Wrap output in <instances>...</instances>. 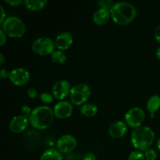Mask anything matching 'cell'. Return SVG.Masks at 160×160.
<instances>
[{
	"mask_svg": "<svg viewBox=\"0 0 160 160\" xmlns=\"http://www.w3.org/2000/svg\"><path fill=\"white\" fill-rule=\"evenodd\" d=\"M111 18L117 24L127 25L132 22L137 15V9L133 4L127 2L114 3L110 10Z\"/></svg>",
	"mask_w": 160,
	"mask_h": 160,
	"instance_id": "6da1fadb",
	"label": "cell"
},
{
	"mask_svg": "<svg viewBox=\"0 0 160 160\" xmlns=\"http://www.w3.org/2000/svg\"><path fill=\"white\" fill-rule=\"evenodd\" d=\"M53 109L48 106H39L32 109L29 117L31 126L37 130H45L51 126L54 118Z\"/></svg>",
	"mask_w": 160,
	"mask_h": 160,
	"instance_id": "7a4b0ae2",
	"label": "cell"
},
{
	"mask_svg": "<svg viewBox=\"0 0 160 160\" xmlns=\"http://www.w3.org/2000/svg\"><path fill=\"white\" fill-rule=\"evenodd\" d=\"M155 140V133L150 128L141 126L135 128L131 135V142L134 148L145 152L150 148Z\"/></svg>",
	"mask_w": 160,
	"mask_h": 160,
	"instance_id": "3957f363",
	"label": "cell"
},
{
	"mask_svg": "<svg viewBox=\"0 0 160 160\" xmlns=\"http://www.w3.org/2000/svg\"><path fill=\"white\" fill-rule=\"evenodd\" d=\"M1 28L6 35L14 38L23 37L26 32V25L24 22L20 18L14 16L6 17L2 24Z\"/></svg>",
	"mask_w": 160,
	"mask_h": 160,
	"instance_id": "277c9868",
	"label": "cell"
},
{
	"mask_svg": "<svg viewBox=\"0 0 160 160\" xmlns=\"http://www.w3.org/2000/svg\"><path fill=\"white\" fill-rule=\"evenodd\" d=\"M90 95V87L87 84L81 83L72 87L70 93V99L73 105L82 106L88 100Z\"/></svg>",
	"mask_w": 160,
	"mask_h": 160,
	"instance_id": "5b68a950",
	"label": "cell"
},
{
	"mask_svg": "<svg viewBox=\"0 0 160 160\" xmlns=\"http://www.w3.org/2000/svg\"><path fill=\"white\" fill-rule=\"evenodd\" d=\"M56 48L54 41L48 37H41L36 39L31 45L32 51L38 56L52 55Z\"/></svg>",
	"mask_w": 160,
	"mask_h": 160,
	"instance_id": "8992f818",
	"label": "cell"
},
{
	"mask_svg": "<svg viewBox=\"0 0 160 160\" xmlns=\"http://www.w3.org/2000/svg\"><path fill=\"white\" fill-rule=\"evenodd\" d=\"M145 118V111L140 107H133L125 114V123L132 128H138L142 126Z\"/></svg>",
	"mask_w": 160,
	"mask_h": 160,
	"instance_id": "52a82bcc",
	"label": "cell"
},
{
	"mask_svg": "<svg viewBox=\"0 0 160 160\" xmlns=\"http://www.w3.org/2000/svg\"><path fill=\"white\" fill-rule=\"evenodd\" d=\"M9 79L12 84L17 86H23L28 84L31 79V73L28 70L22 67L12 69L9 71Z\"/></svg>",
	"mask_w": 160,
	"mask_h": 160,
	"instance_id": "ba28073f",
	"label": "cell"
},
{
	"mask_svg": "<svg viewBox=\"0 0 160 160\" xmlns=\"http://www.w3.org/2000/svg\"><path fill=\"white\" fill-rule=\"evenodd\" d=\"M78 141L74 136L71 134H63L56 142V148L61 153L72 152L76 148Z\"/></svg>",
	"mask_w": 160,
	"mask_h": 160,
	"instance_id": "9c48e42d",
	"label": "cell"
},
{
	"mask_svg": "<svg viewBox=\"0 0 160 160\" xmlns=\"http://www.w3.org/2000/svg\"><path fill=\"white\" fill-rule=\"evenodd\" d=\"M71 85L67 80H59L55 83L52 87V95L56 99L62 101L64 98L70 95L71 91Z\"/></svg>",
	"mask_w": 160,
	"mask_h": 160,
	"instance_id": "30bf717a",
	"label": "cell"
},
{
	"mask_svg": "<svg viewBox=\"0 0 160 160\" xmlns=\"http://www.w3.org/2000/svg\"><path fill=\"white\" fill-rule=\"evenodd\" d=\"M73 110V108L72 103L66 100L58 102L53 108L54 116L60 120L69 118L72 115Z\"/></svg>",
	"mask_w": 160,
	"mask_h": 160,
	"instance_id": "8fae6325",
	"label": "cell"
},
{
	"mask_svg": "<svg viewBox=\"0 0 160 160\" xmlns=\"http://www.w3.org/2000/svg\"><path fill=\"white\" fill-rule=\"evenodd\" d=\"M30 123L29 118L23 115H18L12 117L9 124L10 131L14 134H20L24 131Z\"/></svg>",
	"mask_w": 160,
	"mask_h": 160,
	"instance_id": "7c38bea8",
	"label": "cell"
},
{
	"mask_svg": "<svg viewBox=\"0 0 160 160\" xmlns=\"http://www.w3.org/2000/svg\"><path fill=\"white\" fill-rule=\"evenodd\" d=\"M57 49L63 51L67 50L73 43V36L67 31H63L58 34L54 40Z\"/></svg>",
	"mask_w": 160,
	"mask_h": 160,
	"instance_id": "4fadbf2b",
	"label": "cell"
},
{
	"mask_svg": "<svg viewBox=\"0 0 160 160\" xmlns=\"http://www.w3.org/2000/svg\"><path fill=\"white\" fill-rule=\"evenodd\" d=\"M128 132V125L123 121H117L109 126V134L113 138H123Z\"/></svg>",
	"mask_w": 160,
	"mask_h": 160,
	"instance_id": "5bb4252c",
	"label": "cell"
},
{
	"mask_svg": "<svg viewBox=\"0 0 160 160\" xmlns=\"http://www.w3.org/2000/svg\"><path fill=\"white\" fill-rule=\"evenodd\" d=\"M111 17L110 11L104 9H98L94 12L93 21L94 23L98 26L105 25Z\"/></svg>",
	"mask_w": 160,
	"mask_h": 160,
	"instance_id": "9a60e30c",
	"label": "cell"
},
{
	"mask_svg": "<svg viewBox=\"0 0 160 160\" xmlns=\"http://www.w3.org/2000/svg\"><path fill=\"white\" fill-rule=\"evenodd\" d=\"M40 160H63L62 154L57 148H50L42 154Z\"/></svg>",
	"mask_w": 160,
	"mask_h": 160,
	"instance_id": "2e32d148",
	"label": "cell"
},
{
	"mask_svg": "<svg viewBox=\"0 0 160 160\" xmlns=\"http://www.w3.org/2000/svg\"><path fill=\"white\" fill-rule=\"evenodd\" d=\"M147 109L150 114H155L160 108V96L158 95H153L147 101Z\"/></svg>",
	"mask_w": 160,
	"mask_h": 160,
	"instance_id": "e0dca14e",
	"label": "cell"
},
{
	"mask_svg": "<svg viewBox=\"0 0 160 160\" xmlns=\"http://www.w3.org/2000/svg\"><path fill=\"white\" fill-rule=\"evenodd\" d=\"M47 0H25L23 4L27 9L31 11H38L43 9L47 4Z\"/></svg>",
	"mask_w": 160,
	"mask_h": 160,
	"instance_id": "ac0fdd59",
	"label": "cell"
},
{
	"mask_svg": "<svg viewBox=\"0 0 160 160\" xmlns=\"http://www.w3.org/2000/svg\"><path fill=\"white\" fill-rule=\"evenodd\" d=\"M81 114L87 117H92L98 112V107L93 103H85L80 107Z\"/></svg>",
	"mask_w": 160,
	"mask_h": 160,
	"instance_id": "d6986e66",
	"label": "cell"
},
{
	"mask_svg": "<svg viewBox=\"0 0 160 160\" xmlns=\"http://www.w3.org/2000/svg\"><path fill=\"white\" fill-rule=\"evenodd\" d=\"M51 59L54 63L63 64L67 60V56H66V54L62 51L56 49L52 53Z\"/></svg>",
	"mask_w": 160,
	"mask_h": 160,
	"instance_id": "ffe728a7",
	"label": "cell"
},
{
	"mask_svg": "<svg viewBox=\"0 0 160 160\" xmlns=\"http://www.w3.org/2000/svg\"><path fill=\"white\" fill-rule=\"evenodd\" d=\"M128 160H145V154L142 152L135 150L130 153Z\"/></svg>",
	"mask_w": 160,
	"mask_h": 160,
	"instance_id": "44dd1931",
	"label": "cell"
},
{
	"mask_svg": "<svg viewBox=\"0 0 160 160\" xmlns=\"http://www.w3.org/2000/svg\"><path fill=\"white\" fill-rule=\"evenodd\" d=\"M97 5L99 7V9H107V10L110 11L114 3L111 0H99V1L97 2Z\"/></svg>",
	"mask_w": 160,
	"mask_h": 160,
	"instance_id": "7402d4cb",
	"label": "cell"
},
{
	"mask_svg": "<svg viewBox=\"0 0 160 160\" xmlns=\"http://www.w3.org/2000/svg\"><path fill=\"white\" fill-rule=\"evenodd\" d=\"M145 154V157L146 160H156L157 159V153H156V150L153 148H148L144 152Z\"/></svg>",
	"mask_w": 160,
	"mask_h": 160,
	"instance_id": "603a6c76",
	"label": "cell"
},
{
	"mask_svg": "<svg viewBox=\"0 0 160 160\" xmlns=\"http://www.w3.org/2000/svg\"><path fill=\"white\" fill-rule=\"evenodd\" d=\"M54 96L52 94H50L48 92H43L40 95V99L45 103H51L53 102Z\"/></svg>",
	"mask_w": 160,
	"mask_h": 160,
	"instance_id": "cb8c5ba5",
	"label": "cell"
},
{
	"mask_svg": "<svg viewBox=\"0 0 160 160\" xmlns=\"http://www.w3.org/2000/svg\"><path fill=\"white\" fill-rule=\"evenodd\" d=\"M21 112H22V115L29 118L32 110H31V107H30L28 105H23L21 108Z\"/></svg>",
	"mask_w": 160,
	"mask_h": 160,
	"instance_id": "d4e9b609",
	"label": "cell"
},
{
	"mask_svg": "<svg viewBox=\"0 0 160 160\" xmlns=\"http://www.w3.org/2000/svg\"><path fill=\"white\" fill-rule=\"evenodd\" d=\"M28 95L31 98H35L38 96V91L36 88H31L28 90Z\"/></svg>",
	"mask_w": 160,
	"mask_h": 160,
	"instance_id": "484cf974",
	"label": "cell"
},
{
	"mask_svg": "<svg viewBox=\"0 0 160 160\" xmlns=\"http://www.w3.org/2000/svg\"><path fill=\"white\" fill-rule=\"evenodd\" d=\"M5 2L7 3L11 6H17L24 2V1H22V0H6Z\"/></svg>",
	"mask_w": 160,
	"mask_h": 160,
	"instance_id": "4316f807",
	"label": "cell"
},
{
	"mask_svg": "<svg viewBox=\"0 0 160 160\" xmlns=\"http://www.w3.org/2000/svg\"><path fill=\"white\" fill-rule=\"evenodd\" d=\"M6 37H7L6 34L1 28V29H0V45H1V46H2V45H4L5 44H6Z\"/></svg>",
	"mask_w": 160,
	"mask_h": 160,
	"instance_id": "83f0119b",
	"label": "cell"
},
{
	"mask_svg": "<svg viewBox=\"0 0 160 160\" xmlns=\"http://www.w3.org/2000/svg\"><path fill=\"white\" fill-rule=\"evenodd\" d=\"M82 160H97V157L94 153L88 152L83 156Z\"/></svg>",
	"mask_w": 160,
	"mask_h": 160,
	"instance_id": "f1b7e54d",
	"label": "cell"
},
{
	"mask_svg": "<svg viewBox=\"0 0 160 160\" xmlns=\"http://www.w3.org/2000/svg\"><path fill=\"white\" fill-rule=\"evenodd\" d=\"M9 72L6 69H2L0 70V78L2 80L6 79V78H9Z\"/></svg>",
	"mask_w": 160,
	"mask_h": 160,
	"instance_id": "f546056e",
	"label": "cell"
},
{
	"mask_svg": "<svg viewBox=\"0 0 160 160\" xmlns=\"http://www.w3.org/2000/svg\"><path fill=\"white\" fill-rule=\"evenodd\" d=\"M154 37L155 39L156 40V42H158L160 44V25H159V26L156 28V30H155Z\"/></svg>",
	"mask_w": 160,
	"mask_h": 160,
	"instance_id": "4dcf8cb0",
	"label": "cell"
},
{
	"mask_svg": "<svg viewBox=\"0 0 160 160\" xmlns=\"http://www.w3.org/2000/svg\"><path fill=\"white\" fill-rule=\"evenodd\" d=\"M0 10H1V18H0V23H1V24H2V23L5 21V20L6 19V12H5V9H4V8H3L2 6H0Z\"/></svg>",
	"mask_w": 160,
	"mask_h": 160,
	"instance_id": "1f68e13d",
	"label": "cell"
},
{
	"mask_svg": "<svg viewBox=\"0 0 160 160\" xmlns=\"http://www.w3.org/2000/svg\"><path fill=\"white\" fill-rule=\"evenodd\" d=\"M4 61H5V57L4 56H3L2 53H1L0 54V65H2L3 63H4Z\"/></svg>",
	"mask_w": 160,
	"mask_h": 160,
	"instance_id": "d6a6232c",
	"label": "cell"
},
{
	"mask_svg": "<svg viewBox=\"0 0 160 160\" xmlns=\"http://www.w3.org/2000/svg\"><path fill=\"white\" fill-rule=\"evenodd\" d=\"M156 57H157V59L160 61V46L157 48V50H156Z\"/></svg>",
	"mask_w": 160,
	"mask_h": 160,
	"instance_id": "836d02e7",
	"label": "cell"
},
{
	"mask_svg": "<svg viewBox=\"0 0 160 160\" xmlns=\"http://www.w3.org/2000/svg\"><path fill=\"white\" fill-rule=\"evenodd\" d=\"M156 146H157L158 150L160 152V138L157 141V144H156Z\"/></svg>",
	"mask_w": 160,
	"mask_h": 160,
	"instance_id": "e575fe53",
	"label": "cell"
},
{
	"mask_svg": "<svg viewBox=\"0 0 160 160\" xmlns=\"http://www.w3.org/2000/svg\"><path fill=\"white\" fill-rule=\"evenodd\" d=\"M151 117L152 118H153V117H154V114H151Z\"/></svg>",
	"mask_w": 160,
	"mask_h": 160,
	"instance_id": "d590c367",
	"label": "cell"
}]
</instances>
